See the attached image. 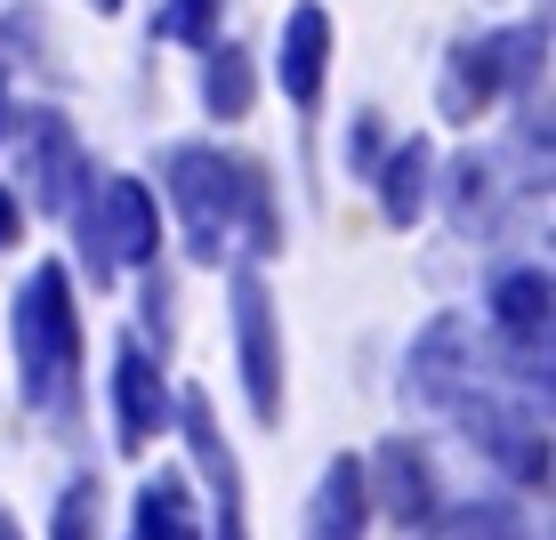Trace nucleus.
<instances>
[{"label": "nucleus", "mask_w": 556, "mask_h": 540, "mask_svg": "<svg viewBox=\"0 0 556 540\" xmlns=\"http://www.w3.org/2000/svg\"><path fill=\"white\" fill-rule=\"evenodd\" d=\"M73 372H81V306H73V275L49 259L16 291V395H25V412H73Z\"/></svg>", "instance_id": "1"}, {"label": "nucleus", "mask_w": 556, "mask_h": 540, "mask_svg": "<svg viewBox=\"0 0 556 540\" xmlns=\"http://www.w3.org/2000/svg\"><path fill=\"white\" fill-rule=\"evenodd\" d=\"M162 186L186 218V250L202 266H218L226 235H235V194H242V162H226L218 146H169L162 153Z\"/></svg>", "instance_id": "2"}, {"label": "nucleus", "mask_w": 556, "mask_h": 540, "mask_svg": "<svg viewBox=\"0 0 556 540\" xmlns=\"http://www.w3.org/2000/svg\"><path fill=\"white\" fill-rule=\"evenodd\" d=\"M16 178H25V186H9V194L25 202V210H49V218H65V210L81 202L89 153H81V138H73L65 113L25 105V129H16Z\"/></svg>", "instance_id": "3"}, {"label": "nucleus", "mask_w": 556, "mask_h": 540, "mask_svg": "<svg viewBox=\"0 0 556 540\" xmlns=\"http://www.w3.org/2000/svg\"><path fill=\"white\" fill-rule=\"evenodd\" d=\"M226 299H235V363H242V388H251V419L258 428H282V323H275V291H266L258 266H235Z\"/></svg>", "instance_id": "4"}, {"label": "nucleus", "mask_w": 556, "mask_h": 540, "mask_svg": "<svg viewBox=\"0 0 556 540\" xmlns=\"http://www.w3.org/2000/svg\"><path fill=\"white\" fill-rule=\"evenodd\" d=\"M452 419L468 428V443L508 476V485L548 492V436H541V419H532V403H508V395L468 388V395L452 403Z\"/></svg>", "instance_id": "5"}, {"label": "nucleus", "mask_w": 556, "mask_h": 540, "mask_svg": "<svg viewBox=\"0 0 556 540\" xmlns=\"http://www.w3.org/2000/svg\"><path fill=\"white\" fill-rule=\"evenodd\" d=\"M468 388H476V323L468 315H435L428 331L404 347V379H395V395H404L412 412H452Z\"/></svg>", "instance_id": "6"}, {"label": "nucleus", "mask_w": 556, "mask_h": 540, "mask_svg": "<svg viewBox=\"0 0 556 540\" xmlns=\"http://www.w3.org/2000/svg\"><path fill=\"white\" fill-rule=\"evenodd\" d=\"M363 492H371V516H388V525L404 532H428L435 525V460L419 452L412 436H388L371 460H363Z\"/></svg>", "instance_id": "7"}, {"label": "nucleus", "mask_w": 556, "mask_h": 540, "mask_svg": "<svg viewBox=\"0 0 556 540\" xmlns=\"http://www.w3.org/2000/svg\"><path fill=\"white\" fill-rule=\"evenodd\" d=\"M275 81L299 113L323 105V81H331V9H323V0H291L282 41H275Z\"/></svg>", "instance_id": "8"}, {"label": "nucleus", "mask_w": 556, "mask_h": 540, "mask_svg": "<svg viewBox=\"0 0 556 540\" xmlns=\"http://www.w3.org/2000/svg\"><path fill=\"white\" fill-rule=\"evenodd\" d=\"M113 443H122V452H146L153 436L169 428V388H162V363L146 355L138 339H122L113 347Z\"/></svg>", "instance_id": "9"}, {"label": "nucleus", "mask_w": 556, "mask_h": 540, "mask_svg": "<svg viewBox=\"0 0 556 540\" xmlns=\"http://www.w3.org/2000/svg\"><path fill=\"white\" fill-rule=\"evenodd\" d=\"M508 98V65H501V33H476V41H452L444 81H435V113L452 129H468L476 113H492Z\"/></svg>", "instance_id": "10"}, {"label": "nucleus", "mask_w": 556, "mask_h": 540, "mask_svg": "<svg viewBox=\"0 0 556 540\" xmlns=\"http://www.w3.org/2000/svg\"><path fill=\"white\" fill-rule=\"evenodd\" d=\"M178 428H186V443H194V468H202L210 500H218V540H251L242 532V468H235V443H226L218 419H210V395L178 403Z\"/></svg>", "instance_id": "11"}, {"label": "nucleus", "mask_w": 556, "mask_h": 540, "mask_svg": "<svg viewBox=\"0 0 556 540\" xmlns=\"http://www.w3.org/2000/svg\"><path fill=\"white\" fill-rule=\"evenodd\" d=\"M371 186H379V218H388L395 235H412V226L428 218V194H435V146L428 138H395L379 153Z\"/></svg>", "instance_id": "12"}, {"label": "nucleus", "mask_w": 556, "mask_h": 540, "mask_svg": "<svg viewBox=\"0 0 556 540\" xmlns=\"http://www.w3.org/2000/svg\"><path fill=\"white\" fill-rule=\"evenodd\" d=\"M371 532V492H363V460L339 452L331 468L315 476V500H306V540H363Z\"/></svg>", "instance_id": "13"}, {"label": "nucleus", "mask_w": 556, "mask_h": 540, "mask_svg": "<svg viewBox=\"0 0 556 540\" xmlns=\"http://www.w3.org/2000/svg\"><path fill=\"white\" fill-rule=\"evenodd\" d=\"M548 299H556V282H548V266H508V275H492V323H501V339L508 347H548Z\"/></svg>", "instance_id": "14"}, {"label": "nucleus", "mask_w": 556, "mask_h": 540, "mask_svg": "<svg viewBox=\"0 0 556 540\" xmlns=\"http://www.w3.org/2000/svg\"><path fill=\"white\" fill-rule=\"evenodd\" d=\"M202 105H210V122H242V113L258 105V65H251V49H235V41L202 49Z\"/></svg>", "instance_id": "15"}, {"label": "nucleus", "mask_w": 556, "mask_h": 540, "mask_svg": "<svg viewBox=\"0 0 556 540\" xmlns=\"http://www.w3.org/2000/svg\"><path fill=\"white\" fill-rule=\"evenodd\" d=\"M138 540H202L194 492H186L178 468H162V476H146V485H138Z\"/></svg>", "instance_id": "16"}, {"label": "nucleus", "mask_w": 556, "mask_h": 540, "mask_svg": "<svg viewBox=\"0 0 556 540\" xmlns=\"http://www.w3.org/2000/svg\"><path fill=\"white\" fill-rule=\"evenodd\" d=\"M419 540H532V532L508 500H468V508H435V525Z\"/></svg>", "instance_id": "17"}, {"label": "nucleus", "mask_w": 556, "mask_h": 540, "mask_svg": "<svg viewBox=\"0 0 556 540\" xmlns=\"http://www.w3.org/2000/svg\"><path fill=\"white\" fill-rule=\"evenodd\" d=\"M235 218L251 226V250H258V259H275V250H282V218H275V178H266L258 162H242V194H235Z\"/></svg>", "instance_id": "18"}, {"label": "nucleus", "mask_w": 556, "mask_h": 540, "mask_svg": "<svg viewBox=\"0 0 556 540\" xmlns=\"http://www.w3.org/2000/svg\"><path fill=\"white\" fill-rule=\"evenodd\" d=\"M492 202H501V178H492V162L459 153V162H452V226H459V235H476V226L492 218Z\"/></svg>", "instance_id": "19"}, {"label": "nucleus", "mask_w": 556, "mask_h": 540, "mask_svg": "<svg viewBox=\"0 0 556 540\" xmlns=\"http://www.w3.org/2000/svg\"><path fill=\"white\" fill-rule=\"evenodd\" d=\"M98 525H105L98 476H73V485L56 492V525H49V540H98Z\"/></svg>", "instance_id": "20"}, {"label": "nucleus", "mask_w": 556, "mask_h": 540, "mask_svg": "<svg viewBox=\"0 0 556 540\" xmlns=\"http://www.w3.org/2000/svg\"><path fill=\"white\" fill-rule=\"evenodd\" d=\"M218 9L226 0H169V9L153 16V33H162V41H186V49H218Z\"/></svg>", "instance_id": "21"}, {"label": "nucleus", "mask_w": 556, "mask_h": 540, "mask_svg": "<svg viewBox=\"0 0 556 540\" xmlns=\"http://www.w3.org/2000/svg\"><path fill=\"white\" fill-rule=\"evenodd\" d=\"M379 153H388V129H379V113H355V129H348V169H355V178H371Z\"/></svg>", "instance_id": "22"}, {"label": "nucleus", "mask_w": 556, "mask_h": 540, "mask_svg": "<svg viewBox=\"0 0 556 540\" xmlns=\"http://www.w3.org/2000/svg\"><path fill=\"white\" fill-rule=\"evenodd\" d=\"M16 242H25V202L0 186V250H16Z\"/></svg>", "instance_id": "23"}, {"label": "nucleus", "mask_w": 556, "mask_h": 540, "mask_svg": "<svg viewBox=\"0 0 556 540\" xmlns=\"http://www.w3.org/2000/svg\"><path fill=\"white\" fill-rule=\"evenodd\" d=\"M9 113H16V105H9V73H0V138H9Z\"/></svg>", "instance_id": "24"}, {"label": "nucleus", "mask_w": 556, "mask_h": 540, "mask_svg": "<svg viewBox=\"0 0 556 540\" xmlns=\"http://www.w3.org/2000/svg\"><path fill=\"white\" fill-rule=\"evenodd\" d=\"M0 540H25V525H16V516H0Z\"/></svg>", "instance_id": "25"}, {"label": "nucleus", "mask_w": 556, "mask_h": 540, "mask_svg": "<svg viewBox=\"0 0 556 540\" xmlns=\"http://www.w3.org/2000/svg\"><path fill=\"white\" fill-rule=\"evenodd\" d=\"M89 9H98V16H122V0H89Z\"/></svg>", "instance_id": "26"}]
</instances>
